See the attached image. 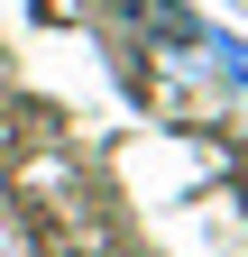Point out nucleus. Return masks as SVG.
<instances>
[{
    "label": "nucleus",
    "mask_w": 248,
    "mask_h": 257,
    "mask_svg": "<svg viewBox=\"0 0 248 257\" xmlns=\"http://www.w3.org/2000/svg\"><path fill=\"white\" fill-rule=\"evenodd\" d=\"M211 55H221V74L248 92V37H211Z\"/></svg>",
    "instance_id": "obj_1"
}]
</instances>
